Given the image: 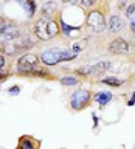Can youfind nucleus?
Here are the masks:
<instances>
[{
    "label": "nucleus",
    "mask_w": 135,
    "mask_h": 149,
    "mask_svg": "<svg viewBox=\"0 0 135 149\" xmlns=\"http://www.w3.org/2000/svg\"><path fill=\"white\" fill-rule=\"evenodd\" d=\"M37 62H39V59H37L36 54L26 53L17 61V70L20 73H31V72H34Z\"/></svg>",
    "instance_id": "nucleus-1"
},
{
    "label": "nucleus",
    "mask_w": 135,
    "mask_h": 149,
    "mask_svg": "<svg viewBox=\"0 0 135 149\" xmlns=\"http://www.w3.org/2000/svg\"><path fill=\"white\" fill-rule=\"evenodd\" d=\"M87 25L90 26L93 31H96V33L104 31V28H106L104 16H102L100 11H92V13H88V16H87Z\"/></svg>",
    "instance_id": "nucleus-2"
},
{
    "label": "nucleus",
    "mask_w": 135,
    "mask_h": 149,
    "mask_svg": "<svg viewBox=\"0 0 135 149\" xmlns=\"http://www.w3.org/2000/svg\"><path fill=\"white\" fill-rule=\"evenodd\" d=\"M88 100H90V93H88L87 90L79 88V90H76L72 95V107L76 109V110H81L88 104Z\"/></svg>",
    "instance_id": "nucleus-3"
},
{
    "label": "nucleus",
    "mask_w": 135,
    "mask_h": 149,
    "mask_svg": "<svg viewBox=\"0 0 135 149\" xmlns=\"http://www.w3.org/2000/svg\"><path fill=\"white\" fill-rule=\"evenodd\" d=\"M62 54H64V50L50 48V50H45L44 53H42L40 59L45 65H56L58 62L62 61Z\"/></svg>",
    "instance_id": "nucleus-4"
},
{
    "label": "nucleus",
    "mask_w": 135,
    "mask_h": 149,
    "mask_svg": "<svg viewBox=\"0 0 135 149\" xmlns=\"http://www.w3.org/2000/svg\"><path fill=\"white\" fill-rule=\"evenodd\" d=\"M110 68V62L107 61H102V62H96L93 65H88V67H84V68H79V73L82 74H100L102 72Z\"/></svg>",
    "instance_id": "nucleus-5"
},
{
    "label": "nucleus",
    "mask_w": 135,
    "mask_h": 149,
    "mask_svg": "<svg viewBox=\"0 0 135 149\" xmlns=\"http://www.w3.org/2000/svg\"><path fill=\"white\" fill-rule=\"evenodd\" d=\"M34 31H36V36L39 37L40 40H48L51 39L50 34H48V19H39L34 26Z\"/></svg>",
    "instance_id": "nucleus-6"
},
{
    "label": "nucleus",
    "mask_w": 135,
    "mask_h": 149,
    "mask_svg": "<svg viewBox=\"0 0 135 149\" xmlns=\"http://www.w3.org/2000/svg\"><path fill=\"white\" fill-rule=\"evenodd\" d=\"M109 51L113 54H124L129 51V44L124 39H115L109 45Z\"/></svg>",
    "instance_id": "nucleus-7"
},
{
    "label": "nucleus",
    "mask_w": 135,
    "mask_h": 149,
    "mask_svg": "<svg viewBox=\"0 0 135 149\" xmlns=\"http://www.w3.org/2000/svg\"><path fill=\"white\" fill-rule=\"evenodd\" d=\"M19 36V28L14 26V25H6L0 31V42H8V40H13Z\"/></svg>",
    "instance_id": "nucleus-8"
},
{
    "label": "nucleus",
    "mask_w": 135,
    "mask_h": 149,
    "mask_svg": "<svg viewBox=\"0 0 135 149\" xmlns=\"http://www.w3.org/2000/svg\"><path fill=\"white\" fill-rule=\"evenodd\" d=\"M13 44L16 47L17 51H23V50H28L34 45V42L31 40L30 36H17L16 39H13Z\"/></svg>",
    "instance_id": "nucleus-9"
},
{
    "label": "nucleus",
    "mask_w": 135,
    "mask_h": 149,
    "mask_svg": "<svg viewBox=\"0 0 135 149\" xmlns=\"http://www.w3.org/2000/svg\"><path fill=\"white\" fill-rule=\"evenodd\" d=\"M16 2L28 13V16H30V17L36 13V3H34V0H16Z\"/></svg>",
    "instance_id": "nucleus-10"
},
{
    "label": "nucleus",
    "mask_w": 135,
    "mask_h": 149,
    "mask_svg": "<svg viewBox=\"0 0 135 149\" xmlns=\"http://www.w3.org/2000/svg\"><path fill=\"white\" fill-rule=\"evenodd\" d=\"M109 30L112 33H116V31H120L121 28H123V22H121V19L118 16H112L110 17V20H109Z\"/></svg>",
    "instance_id": "nucleus-11"
},
{
    "label": "nucleus",
    "mask_w": 135,
    "mask_h": 149,
    "mask_svg": "<svg viewBox=\"0 0 135 149\" xmlns=\"http://www.w3.org/2000/svg\"><path fill=\"white\" fill-rule=\"evenodd\" d=\"M110 100H112V95L109 92H101L95 96V101L98 102V104H107Z\"/></svg>",
    "instance_id": "nucleus-12"
},
{
    "label": "nucleus",
    "mask_w": 135,
    "mask_h": 149,
    "mask_svg": "<svg viewBox=\"0 0 135 149\" xmlns=\"http://www.w3.org/2000/svg\"><path fill=\"white\" fill-rule=\"evenodd\" d=\"M56 8H58V5L54 2H47L44 6H42V14H44V16H48V14L56 11Z\"/></svg>",
    "instance_id": "nucleus-13"
},
{
    "label": "nucleus",
    "mask_w": 135,
    "mask_h": 149,
    "mask_svg": "<svg viewBox=\"0 0 135 149\" xmlns=\"http://www.w3.org/2000/svg\"><path fill=\"white\" fill-rule=\"evenodd\" d=\"M86 45H87V39L76 40V42H73V45H72V50L74 51V53H79V51H82L84 48H86Z\"/></svg>",
    "instance_id": "nucleus-14"
},
{
    "label": "nucleus",
    "mask_w": 135,
    "mask_h": 149,
    "mask_svg": "<svg viewBox=\"0 0 135 149\" xmlns=\"http://www.w3.org/2000/svg\"><path fill=\"white\" fill-rule=\"evenodd\" d=\"M58 33H59V26L56 25V22L48 20V34H50V37H54Z\"/></svg>",
    "instance_id": "nucleus-15"
},
{
    "label": "nucleus",
    "mask_w": 135,
    "mask_h": 149,
    "mask_svg": "<svg viewBox=\"0 0 135 149\" xmlns=\"http://www.w3.org/2000/svg\"><path fill=\"white\" fill-rule=\"evenodd\" d=\"M102 82L109 84V86H115V87H118V86L123 84V81H120V79H116V78H104V79H102Z\"/></svg>",
    "instance_id": "nucleus-16"
},
{
    "label": "nucleus",
    "mask_w": 135,
    "mask_h": 149,
    "mask_svg": "<svg viewBox=\"0 0 135 149\" xmlns=\"http://www.w3.org/2000/svg\"><path fill=\"white\" fill-rule=\"evenodd\" d=\"M61 82H62L64 86H76V84H78L76 79H74V78H70V76L62 78V79H61Z\"/></svg>",
    "instance_id": "nucleus-17"
},
{
    "label": "nucleus",
    "mask_w": 135,
    "mask_h": 149,
    "mask_svg": "<svg viewBox=\"0 0 135 149\" xmlns=\"http://www.w3.org/2000/svg\"><path fill=\"white\" fill-rule=\"evenodd\" d=\"M126 16L130 17V19L135 16V3H132V5H129V6H127V9H126Z\"/></svg>",
    "instance_id": "nucleus-18"
},
{
    "label": "nucleus",
    "mask_w": 135,
    "mask_h": 149,
    "mask_svg": "<svg viewBox=\"0 0 135 149\" xmlns=\"http://www.w3.org/2000/svg\"><path fill=\"white\" fill-rule=\"evenodd\" d=\"M19 146H20V148H26V149H31V148H33V143L30 141V140H26V138H22Z\"/></svg>",
    "instance_id": "nucleus-19"
},
{
    "label": "nucleus",
    "mask_w": 135,
    "mask_h": 149,
    "mask_svg": "<svg viewBox=\"0 0 135 149\" xmlns=\"http://www.w3.org/2000/svg\"><path fill=\"white\" fill-rule=\"evenodd\" d=\"M95 2H96V0H81V5H82V6H86V8H88V6H92Z\"/></svg>",
    "instance_id": "nucleus-20"
},
{
    "label": "nucleus",
    "mask_w": 135,
    "mask_h": 149,
    "mask_svg": "<svg viewBox=\"0 0 135 149\" xmlns=\"http://www.w3.org/2000/svg\"><path fill=\"white\" fill-rule=\"evenodd\" d=\"M6 25H8V23L5 22V19H3V17H0V31H2V30H3V28L6 26Z\"/></svg>",
    "instance_id": "nucleus-21"
},
{
    "label": "nucleus",
    "mask_w": 135,
    "mask_h": 149,
    "mask_svg": "<svg viewBox=\"0 0 135 149\" xmlns=\"http://www.w3.org/2000/svg\"><path fill=\"white\" fill-rule=\"evenodd\" d=\"M9 93H11V95H17V93H19V87H13V88H9Z\"/></svg>",
    "instance_id": "nucleus-22"
},
{
    "label": "nucleus",
    "mask_w": 135,
    "mask_h": 149,
    "mask_svg": "<svg viewBox=\"0 0 135 149\" xmlns=\"http://www.w3.org/2000/svg\"><path fill=\"white\" fill-rule=\"evenodd\" d=\"M5 65V58H3V54H0V68H2Z\"/></svg>",
    "instance_id": "nucleus-23"
},
{
    "label": "nucleus",
    "mask_w": 135,
    "mask_h": 149,
    "mask_svg": "<svg viewBox=\"0 0 135 149\" xmlns=\"http://www.w3.org/2000/svg\"><path fill=\"white\" fill-rule=\"evenodd\" d=\"M62 2H64V3H76L78 0H62Z\"/></svg>",
    "instance_id": "nucleus-24"
},
{
    "label": "nucleus",
    "mask_w": 135,
    "mask_h": 149,
    "mask_svg": "<svg viewBox=\"0 0 135 149\" xmlns=\"http://www.w3.org/2000/svg\"><path fill=\"white\" fill-rule=\"evenodd\" d=\"M132 30L135 31V20H132Z\"/></svg>",
    "instance_id": "nucleus-25"
},
{
    "label": "nucleus",
    "mask_w": 135,
    "mask_h": 149,
    "mask_svg": "<svg viewBox=\"0 0 135 149\" xmlns=\"http://www.w3.org/2000/svg\"><path fill=\"white\" fill-rule=\"evenodd\" d=\"M132 100H134V101H135V93H134V95H132Z\"/></svg>",
    "instance_id": "nucleus-26"
}]
</instances>
